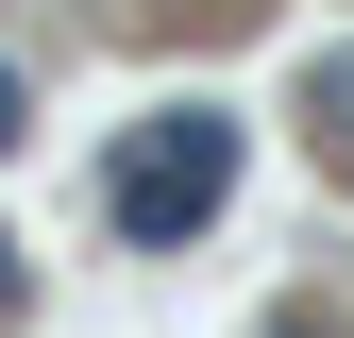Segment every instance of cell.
Listing matches in <instances>:
<instances>
[{"mask_svg": "<svg viewBox=\"0 0 354 338\" xmlns=\"http://www.w3.org/2000/svg\"><path fill=\"white\" fill-rule=\"evenodd\" d=\"M219 203H236V118H219V102L136 118V136H118V169H102V220L136 237V254H186Z\"/></svg>", "mask_w": 354, "mask_h": 338, "instance_id": "1", "label": "cell"}, {"mask_svg": "<svg viewBox=\"0 0 354 338\" xmlns=\"http://www.w3.org/2000/svg\"><path fill=\"white\" fill-rule=\"evenodd\" d=\"M304 118H321V152L354 169V51H321V68H304Z\"/></svg>", "mask_w": 354, "mask_h": 338, "instance_id": "2", "label": "cell"}, {"mask_svg": "<svg viewBox=\"0 0 354 338\" xmlns=\"http://www.w3.org/2000/svg\"><path fill=\"white\" fill-rule=\"evenodd\" d=\"M17 136H34V84H17V68H0V152H17Z\"/></svg>", "mask_w": 354, "mask_h": 338, "instance_id": "3", "label": "cell"}, {"mask_svg": "<svg viewBox=\"0 0 354 338\" xmlns=\"http://www.w3.org/2000/svg\"><path fill=\"white\" fill-rule=\"evenodd\" d=\"M270 338H337V321H321V305H270Z\"/></svg>", "mask_w": 354, "mask_h": 338, "instance_id": "4", "label": "cell"}, {"mask_svg": "<svg viewBox=\"0 0 354 338\" xmlns=\"http://www.w3.org/2000/svg\"><path fill=\"white\" fill-rule=\"evenodd\" d=\"M0 305H17V237H0Z\"/></svg>", "mask_w": 354, "mask_h": 338, "instance_id": "5", "label": "cell"}, {"mask_svg": "<svg viewBox=\"0 0 354 338\" xmlns=\"http://www.w3.org/2000/svg\"><path fill=\"white\" fill-rule=\"evenodd\" d=\"M219 17H236V0H219Z\"/></svg>", "mask_w": 354, "mask_h": 338, "instance_id": "6", "label": "cell"}]
</instances>
